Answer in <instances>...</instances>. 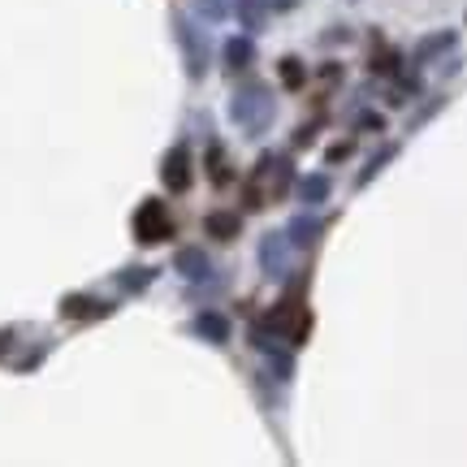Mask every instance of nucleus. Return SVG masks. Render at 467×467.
<instances>
[{
	"instance_id": "nucleus-1",
	"label": "nucleus",
	"mask_w": 467,
	"mask_h": 467,
	"mask_svg": "<svg viewBox=\"0 0 467 467\" xmlns=\"http://www.w3.org/2000/svg\"><path fill=\"white\" fill-rule=\"evenodd\" d=\"M290 191V161L285 156H265L247 186V208H268Z\"/></svg>"
},
{
	"instance_id": "nucleus-2",
	"label": "nucleus",
	"mask_w": 467,
	"mask_h": 467,
	"mask_svg": "<svg viewBox=\"0 0 467 467\" xmlns=\"http://www.w3.org/2000/svg\"><path fill=\"white\" fill-rule=\"evenodd\" d=\"M273 113H277V104H273V96H268L265 87H243L230 104V117L247 134H265L268 121H273Z\"/></svg>"
},
{
	"instance_id": "nucleus-3",
	"label": "nucleus",
	"mask_w": 467,
	"mask_h": 467,
	"mask_svg": "<svg viewBox=\"0 0 467 467\" xmlns=\"http://www.w3.org/2000/svg\"><path fill=\"white\" fill-rule=\"evenodd\" d=\"M265 329H268V334H285L290 342H303V337H307V329H312V317H307V307H303L299 299H282L273 312H268Z\"/></svg>"
},
{
	"instance_id": "nucleus-4",
	"label": "nucleus",
	"mask_w": 467,
	"mask_h": 467,
	"mask_svg": "<svg viewBox=\"0 0 467 467\" xmlns=\"http://www.w3.org/2000/svg\"><path fill=\"white\" fill-rule=\"evenodd\" d=\"M134 238L139 243H165V238H173V217H169V208L161 200L139 203V213H134Z\"/></svg>"
},
{
	"instance_id": "nucleus-5",
	"label": "nucleus",
	"mask_w": 467,
	"mask_h": 467,
	"mask_svg": "<svg viewBox=\"0 0 467 467\" xmlns=\"http://www.w3.org/2000/svg\"><path fill=\"white\" fill-rule=\"evenodd\" d=\"M260 268H265V277H285L290 273V238L285 234H265V243H260Z\"/></svg>"
},
{
	"instance_id": "nucleus-6",
	"label": "nucleus",
	"mask_w": 467,
	"mask_h": 467,
	"mask_svg": "<svg viewBox=\"0 0 467 467\" xmlns=\"http://www.w3.org/2000/svg\"><path fill=\"white\" fill-rule=\"evenodd\" d=\"M161 178H165L169 191H186L191 178H195V169H191V151L186 148H173L165 156V169H161Z\"/></svg>"
},
{
	"instance_id": "nucleus-7",
	"label": "nucleus",
	"mask_w": 467,
	"mask_h": 467,
	"mask_svg": "<svg viewBox=\"0 0 467 467\" xmlns=\"http://www.w3.org/2000/svg\"><path fill=\"white\" fill-rule=\"evenodd\" d=\"M61 312H66L69 320H104L113 307H109V303H100V299H87V295H66Z\"/></svg>"
},
{
	"instance_id": "nucleus-8",
	"label": "nucleus",
	"mask_w": 467,
	"mask_h": 467,
	"mask_svg": "<svg viewBox=\"0 0 467 467\" xmlns=\"http://www.w3.org/2000/svg\"><path fill=\"white\" fill-rule=\"evenodd\" d=\"M255 61V44H251L247 35H234L230 44H225V69H247Z\"/></svg>"
},
{
	"instance_id": "nucleus-9",
	"label": "nucleus",
	"mask_w": 467,
	"mask_h": 467,
	"mask_svg": "<svg viewBox=\"0 0 467 467\" xmlns=\"http://www.w3.org/2000/svg\"><path fill=\"white\" fill-rule=\"evenodd\" d=\"M178 268H182V277H191V282H203L208 277V255L195 247H182L178 251Z\"/></svg>"
},
{
	"instance_id": "nucleus-10",
	"label": "nucleus",
	"mask_w": 467,
	"mask_h": 467,
	"mask_svg": "<svg viewBox=\"0 0 467 467\" xmlns=\"http://www.w3.org/2000/svg\"><path fill=\"white\" fill-rule=\"evenodd\" d=\"M238 225H243V221L234 217V213H213V217L203 221V230L213 234V238H221V243H230L234 234H238Z\"/></svg>"
},
{
	"instance_id": "nucleus-11",
	"label": "nucleus",
	"mask_w": 467,
	"mask_h": 467,
	"mask_svg": "<svg viewBox=\"0 0 467 467\" xmlns=\"http://www.w3.org/2000/svg\"><path fill=\"white\" fill-rule=\"evenodd\" d=\"M320 230H325V225H320L317 217H307V213H303V217L290 221V243H303V247H307V243H317L320 238Z\"/></svg>"
},
{
	"instance_id": "nucleus-12",
	"label": "nucleus",
	"mask_w": 467,
	"mask_h": 467,
	"mask_svg": "<svg viewBox=\"0 0 467 467\" xmlns=\"http://www.w3.org/2000/svg\"><path fill=\"white\" fill-rule=\"evenodd\" d=\"M195 329H200L203 337H213V342H225V337H230V320L217 317V312H203V317L195 320Z\"/></svg>"
},
{
	"instance_id": "nucleus-13",
	"label": "nucleus",
	"mask_w": 467,
	"mask_h": 467,
	"mask_svg": "<svg viewBox=\"0 0 467 467\" xmlns=\"http://www.w3.org/2000/svg\"><path fill=\"white\" fill-rule=\"evenodd\" d=\"M454 48V31H441V35H429L424 44L416 48V61H433L437 52H451Z\"/></svg>"
},
{
	"instance_id": "nucleus-14",
	"label": "nucleus",
	"mask_w": 467,
	"mask_h": 467,
	"mask_svg": "<svg viewBox=\"0 0 467 467\" xmlns=\"http://www.w3.org/2000/svg\"><path fill=\"white\" fill-rule=\"evenodd\" d=\"M325 195H329V178H320L317 173V178H303L299 182V200L303 203H320Z\"/></svg>"
},
{
	"instance_id": "nucleus-15",
	"label": "nucleus",
	"mask_w": 467,
	"mask_h": 467,
	"mask_svg": "<svg viewBox=\"0 0 467 467\" xmlns=\"http://www.w3.org/2000/svg\"><path fill=\"white\" fill-rule=\"evenodd\" d=\"M208 165H213V182H217V186H225L234 178V169L225 165V151H221V148L208 151Z\"/></svg>"
},
{
	"instance_id": "nucleus-16",
	"label": "nucleus",
	"mask_w": 467,
	"mask_h": 467,
	"mask_svg": "<svg viewBox=\"0 0 467 467\" xmlns=\"http://www.w3.org/2000/svg\"><path fill=\"white\" fill-rule=\"evenodd\" d=\"M148 282H151V268H126V273H121V285H126V290H143Z\"/></svg>"
},
{
	"instance_id": "nucleus-17",
	"label": "nucleus",
	"mask_w": 467,
	"mask_h": 467,
	"mask_svg": "<svg viewBox=\"0 0 467 467\" xmlns=\"http://www.w3.org/2000/svg\"><path fill=\"white\" fill-rule=\"evenodd\" d=\"M282 83L285 87H299L303 83V66L295 61V57H290V61H282Z\"/></svg>"
},
{
	"instance_id": "nucleus-18",
	"label": "nucleus",
	"mask_w": 467,
	"mask_h": 467,
	"mask_svg": "<svg viewBox=\"0 0 467 467\" xmlns=\"http://www.w3.org/2000/svg\"><path fill=\"white\" fill-rule=\"evenodd\" d=\"M389 156H394V148H381V151H377V156H372V165H368L364 173H359V182H368V178H377V173H381V165L389 161Z\"/></svg>"
},
{
	"instance_id": "nucleus-19",
	"label": "nucleus",
	"mask_w": 467,
	"mask_h": 467,
	"mask_svg": "<svg viewBox=\"0 0 467 467\" xmlns=\"http://www.w3.org/2000/svg\"><path fill=\"white\" fill-rule=\"evenodd\" d=\"M273 5H277V9H290V5H295V0H273Z\"/></svg>"
}]
</instances>
